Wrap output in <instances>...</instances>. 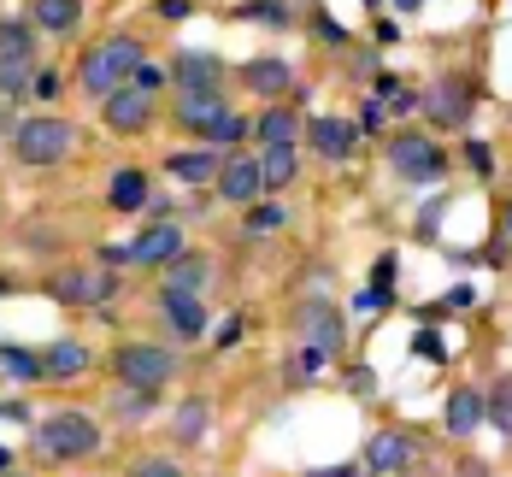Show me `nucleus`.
Masks as SVG:
<instances>
[{
    "label": "nucleus",
    "instance_id": "f257e3e1",
    "mask_svg": "<svg viewBox=\"0 0 512 477\" xmlns=\"http://www.w3.org/2000/svg\"><path fill=\"white\" fill-rule=\"evenodd\" d=\"M142 65H148V48H142L136 36H106V42H95V48L77 59V83H83V95L106 101L112 89L136 83Z\"/></svg>",
    "mask_w": 512,
    "mask_h": 477
},
{
    "label": "nucleus",
    "instance_id": "f03ea898",
    "mask_svg": "<svg viewBox=\"0 0 512 477\" xmlns=\"http://www.w3.org/2000/svg\"><path fill=\"white\" fill-rule=\"evenodd\" d=\"M30 448H36L42 460H53V466L89 460V454H101V424L89 419V413H77V407H65V413L36 419V430H30Z\"/></svg>",
    "mask_w": 512,
    "mask_h": 477
},
{
    "label": "nucleus",
    "instance_id": "7ed1b4c3",
    "mask_svg": "<svg viewBox=\"0 0 512 477\" xmlns=\"http://www.w3.org/2000/svg\"><path fill=\"white\" fill-rule=\"evenodd\" d=\"M77 148V130L65 124V118H24L18 130H12V154L24 159V165H59V159H71Z\"/></svg>",
    "mask_w": 512,
    "mask_h": 477
},
{
    "label": "nucleus",
    "instance_id": "20e7f679",
    "mask_svg": "<svg viewBox=\"0 0 512 477\" xmlns=\"http://www.w3.org/2000/svg\"><path fill=\"white\" fill-rule=\"evenodd\" d=\"M112 377H118L124 389H159V383L177 377V354L159 348V342H124V348L112 354Z\"/></svg>",
    "mask_w": 512,
    "mask_h": 477
},
{
    "label": "nucleus",
    "instance_id": "39448f33",
    "mask_svg": "<svg viewBox=\"0 0 512 477\" xmlns=\"http://www.w3.org/2000/svg\"><path fill=\"white\" fill-rule=\"evenodd\" d=\"M42 289L59 307H106L118 295V277L112 271H89V265H65V271H53Z\"/></svg>",
    "mask_w": 512,
    "mask_h": 477
},
{
    "label": "nucleus",
    "instance_id": "423d86ee",
    "mask_svg": "<svg viewBox=\"0 0 512 477\" xmlns=\"http://www.w3.org/2000/svg\"><path fill=\"white\" fill-rule=\"evenodd\" d=\"M295 336L307 342V348H318V354H330V360H342V348H348V324H342V313L330 307V301H301L295 307Z\"/></svg>",
    "mask_w": 512,
    "mask_h": 477
},
{
    "label": "nucleus",
    "instance_id": "0eeeda50",
    "mask_svg": "<svg viewBox=\"0 0 512 477\" xmlns=\"http://www.w3.org/2000/svg\"><path fill=\"white\" fill-rule=\"evenodd\" d=\"M471 106H477V89H471L465 77H442V83H430V89L418 95V112H424L436 130H465Z\"/></svg>",
    "mask_w": 512,
    "mask_h": 477
},
{
    "label": "nucleus",
    "instance_id": "6e6552de",
    "mask_svg": "<svg viewBox=\"0 0 512 477\" xmlns=\"http://www.w3.org/2000/svg\"><path fill=\"white\" fill-rule=\"evenodd\" d=\"M389 165H395L401 177H412V183H436V177L448 171L442 148H436L430 136H418V130H401V136L389 142Z\"/></svg>",
    "mask_w": 512,
    "mask_h": 477
},
{
    "label": "nucleus",
    "instance_id": "1a4fd4ad",
    "mask_svg": "<svg viewBox=\"0 0 512 477\" xmlns=\"http://www.w3.org/2000/svg\"><path fill=\"white\" fill-rule=\"evenodd\" d=\"M101 118H106V130H118V136H142L154 124V95L142 83H124V89H112L101 101Z\"/></svg>",
    "mask_w": 512,
    "mask_h": 477
},
{
    "label": "nucleus",
    "instance_id": "9d476101",
    "mask_svg": "<svg viewBox=\"0 0 512 477\" xmlns=\"http://www.w3.org/2000/svg\"><path fill=\"white\" fill-rule=\"evenodd\" d=\"M412 460H418V442H412L407 430H377L371 442H365V477H401L412 472Z\"/></svg>",
    "mask_w": 512,
    "mask_h": 477
},
{
    "label": "nucleus",
    "instance_id": "9b49d317",
    "mask_svg": "<svg viewBox=\"0 0 512 477\" xmlns=\"http://www.w3.org/2000/svg\"><path fill=\"white\" fill-rule=\"evenodd\" d=\"M218 195L230 201V207H254L259 195H265V165L248 154H230L218 165Z\"/></svg>",
    "mask_w": 512,
    "mask_h": 477
},
{
    "label": "nucleus",
    "instance_id": "f8f14e48",
    "mask_svg": "<svg viewBox=\"0 0 512 477\" xmlns=\"http://www.w3.org/2000/svg\"><path fill=\"white\" fill-rule=\"evenodd\" d=\"M307 142L318 148V159H330V165H348L359 148V130L348 118H312L307 124Z\"/></svg>",
    "mask_w": 512,
    "mask_h": 477
},
{
    "label": "nucleus",
    "instance_id": "ddd939ff",
    "mask_svg": "<svg viewBox=\"0 0 512 477\" xmlns=\"http://www.w3.org/2000/svg\"><path fill=\"white\" fill-rule=\"evenodd\" d=\"M95 366V354L83 348V342H71V336H59L42 348V383H71V377H89Z\"/></svg>",
    "mask_w": 512,
    "mask_h": 477
},
{
    "label": "nucleus",
    "instance_id": "4468645a",
    "mask_svg": "<svg viewBox=\"0 0 512 477\" xmlns=\"http://www.w3.org/2000/svg\"><path fill=\"white\" fill-rule=\"evenodd\" d=\"M159 307H165V324L177 342H201L206 336V307L201 295H177V289H159Z\"/></svg>",
    "mask_w": 512,
    "mask_h": 477
},
{
    "label": "nucleus",
    "instance_id": "2eb2a0df",
    "mask_svg": "<svg viewBox=\"0 0 512 477\" xmlns=\"http://www.w3.org/2000/svg\"><path fill=\"white\" fill-rule=\"evenodd\" d=\"M171 112H177V124H183V130L206 136V130L230 112V101H224V95H212V89H183V95L171 101Z\"/></svg>",
    "mask_w": 512,
    "mask_h": 477
},
{
    "label": "nucleus",
    "instance_id": "dca6fc26",
    "mask_svg": "<svg viewBox=\"0 0 512 477\" xmlns=\"http://www.w3.org/2000/svg\"><path fill=\"white\" fill-rule=\"evenodd\" d=\"M171 77H177V89H212V95H224V77H230V65H224L218 53H177Z\"/></svg>",
    "mask_w": 512,
    "mask_h": 477
},
{
    "label": "nucleus",
    "instance_id": "f3484780",
    "mask_svg": "<svg viewBox=\"0 0 512 477\" xmlns=\"http://www.w3.org/2000/svg\"><path fill=\"white\" fill-rule=\"evenodd\" d=\"M177 254H183V230L177 224H148L130 242V265H171Z\"/></svg>",
    "mask_w": 512,
    "mask_h": 477
},
{
    "label": "nucleus",
    "instance_id": "a211bd4d",
    "mask_svg": "<svg viewBox=\"0 0 512 477\" xmlns=\"http://www.w3.org/2000/svg\"><path fill=\"white\" fill-rule=\"evenodd\" d=\"M165 271V289H177V295H201L206 283H212V260L195 254V248H183L171 265H159Z\"/></svg>",
    "mask_w": 512,
    "mask_h": 477
},
{
    "label": "nucleus",
    "instance_id": "6ab92c4d",
    "mask_svg": "<svg viewBox=\"0 0 512 477\" xmlns=\"http://www.w3.org/2000/svg\"><path fill=\"white\" fill-rule=\"evenodd\" d=\"M483 419H489V395H477L471 383L448 395V413H442V424H448V436H471V430H477Z\"/></svg>",
    "mask_w": 512,
    "mask_h": 477
},
{
    "label": "nucleus",
    "instance_id": "aec40b11",
    "mask_svg": "<svg viewBox=\"0 0 512 477\" xmlns=\"http://www.w3.org/2000/svg\"><path fill=\"white\" fill-rule=\"evenodd\" d=\"M106 207L112 212H142L148 207V171H136V165L112 171V183H106Z\"/></svg>",
    "mask_w": 512,
    "mask_h": 477
},
{
    "label": "nucleus",
    "instance_id": "412c9836",
    "mask_svg": "<svg viewBox=\"0 0 512 477\" xmlns=\"http://www.w3.org/2000/svg\"><path fill=\"white\" fill-rule=\"evenodd\" d=\"M254 130H259L265 148H295V136H301V112H295V101L265 106V118H259Z\"/></svg>",
    "mask_w": 512,
    "mask_h": 477
},
{
    "label": "nucleus",
    "instance_id": "4be33fe9",
    "mask_svg": "<svg viewBox=\"0 0 512 477\" xmlns=\"http://www.w3.org/2000/svg\"><path fill=\"white\" fill-rule=\"evenodd\" d=\"M242 83H248L254 95H265V101H277V95H289L295 77H289L283 59H248V65H242Z\"/></svg>",
    "mask_w": 512,
    "mask_h": 477
},
{
    "label": "nucleus",
    "instance_id": "5701e85b",
    "mask_svg": "<svg viewBox=\"0 0 512 477\" xmlns=\"http://www.w3.org/2000/svg\"><path fill=\"white\" fill-rule=\"evenodd\" d=\"M218 165H224V159L212 154V148H189V154L165 159V171H171L177 183H195V189H201V183H218Z\"/></svg>",
    "mask_w": 512,
    "mask_h": 477
},
{
    "label": "nucleus",
    "instance_id": "b1692460",
    "mask_svg": "<svg viewBox=\"0 0 512 477\" xmlns=\"http://www.w3.org/2000/svg\"><path fill=\"white\" fill-rule=\"evenodd\" d=\"M77 18H83V0H36L30 6V24L36 30H53V36L77 30Z\"/></svg>",
    "mask_w": 512,
    "mask_h": 477
},
{
    "label": "nucleus",
    "instance_id": "393cba45",
    "mask_svg": "<svg viewBox=\"0 0 512 477\" xmlns=\"http://www.w3.org/2000/svg\"><path fill=\"white\" fill-rule=\"evenodd\" d=\"M206 424H212V401H201V395H195V401H183V407L171 413V436H177L183 448H195V442L206 436Z\"/></svg>",
    "mask_w": 512,
    "mask_h": 477
},
{
    "label": "nucleus",
    "instance_id": "a878e982",
    "mask_svg": "<svg viewBox=\"0 0 512 477\" xmlns=\"http://www.w3.org/2000/svg\"><path fill=\"white\" fill-rule=\"evenodd\" d=\"M0 59H36V24L30 18H0Z\"/></svg>",
    "mask_w": 512,
    "mask_h": 477
},
{
    "label": "nucleus",
    "instance_id": "bb28decb",
    "mask_svg": "<svg viewBox=\"0 0 512 477\" xmlns=\"http://www.w3.org/2000/svg\"><path fill=\"white\" fill-rule=\"evenodd\" d=\"M36 83V59H0V101H24Z\"/></svg>",
    "mask_w": 512,
    "mask_h": 477
},
{
    "label": "nucleus",
    "instance_id": "cd10ccee",
    "mask_svg": "<svg viewBox=\"0 0 512 477\" xmlns=\"http://www.w3.org/2000/svg\"><path fill=\"white\" fill-rule=\"evenodd\" d=\"M0 371H6L12 383H42V354H30V348H0Z\"/></svg>",
    "mask_w": 512,
    "mask_h": 477
},
{
    "label": "nucleus",
    "instance_id": "c85d7f7f",
    "mask_svg": "<svg viewBox=\"0 0 512 477\" xmlns=\"http://www.w3.org/2000/svg\"><path fill=\"white\" fill-rule=\"evenodd\" d=\"M324 366H336V360H330V354H318V348H307V342H301V348L289 354V383H318V377H324Z\"/></svg>",
    "mask_w": 512,
    "mask_h": 477
},
{
    "label": "nucleus",
    "instance_id": "c756f323",
    "mask_svg": "<svg viewBox=\"0 0 512 477\" xmlns=\"http://www.w3.org/2000/svg\"><path fill=\"white\" fill-rule=\"evenodd\" d=\"M483 424H495V430L512 442V377H501V383L489 389V419Z\"/></svg>",
    "mask_w": 512,
    "mask_h": 477
},
{
    "label": "nucleus",
    "instance_id": "7c9ffc66",
    "mask_svg": "<svg viewBox=\"0 0 512 477\" xmlns=\"http://www.w3.org/2000/svg\"><path fill=\"white\" fill-rule=\"evenodd\" d=\"M265 189H283L289 177H295V148H265Z\"/></svg>",
    "mask_w": 512,
    "mask_h": 477
},
{
    "label": "nucleus",
    "instance_id": "2f4dec72",
    "mask_svg": "<svg viewBox=\"0 0 512 477\" xmlns=\"http://www.w3.org/2000/svg\"><path fill=\"white\" fill-rule=\"evenodd\" d=\"M112 413H118V419H148V413H154V389H124V383H118Z\"/></svg>",
    "mask_w": 512,
    "mask_h": 477
},
{
    "label": "nucleus",
    "instance_id": "473e14b6",
    "mask_svg": "<svg viewBox=\"0 0 512 477\" xmlns=\"http://www.w3.org/2000/svg\"><path fill=\"white\" fill-rule=\"evenodd\" d=\"M124 477H189L177 460H165V454H136L130 466H124Z\"/></svg>",
    "mask_w": 512,
    "mask_h": 477
},
{
    "label": "nucleus",
    "instance_id": "72a5a7b5",
    "mask_svg": "<svg viewBox=\"0 0 512 477\" xmlns=\"http://www.w3.org/2000/svg\"><path fill=\"white\" fill-rule=\"evenodd\" d=\"M242 136H248V118H236V112H224V118H218V124L206 130L201 142H212V148H230V142H242Z\"/></svg>",
    "mask_w": 512,
    "mask_h": 477
},
{
    "label": "nucleus",
    "instance_id": "f704fd0d",
    "mask_svg": "<svg viewBox=\"0 0 512 477\" xmlns=\"http://www.w3.org/2000/svg\"><path fill=\"white\" fill-rule=\"evenodd\" d=\"M265 230H283V207L277 201H254L248 207V236H265Z\"/></svg>",
    "mask_w": 512,
    "mask_h": 477
},
{
    "label": "nucleus",
    "instance_id": "c9c22d12",
    "mask_svg": "<svg viewBox=\"0 0 512 477\" xmlns=\"http://www.w3.org/2000/svg\"><path fill=\"white\" fill-rule=\"evenodd\" d=\"M242 18H259V24H289V6L283 0H248V6H236Z\"/></svg>",
    "mask_w": 512,
    "mask_h": 477
},
{
    "label": "nucleus",
    "instance_id": "e433bc0d",
    "mask_svg": "<svg viewBox=\"0 0 512 477\" xmlns=\"http://www.w3.org/2000/svg\"><path fill=\"white\" fill-rule=\"evenodd\" d=\"M389 301H395V289H389V283H371V289L359 295V307H365V313H383Z\"/></svg>",
    "mask_w": 512,
    "mask_h": 477
},
{
    "label": "nucleus",
    "instance_id": "4c0bfd02",
    "mask_svg": "<svg viewBox=\"0 0 512 477\" xmlns=\"http://www.w3.org/2000/svg\"><path fill=\"white\" fill-rule=\"evenodd\" d=\"M412 354H424V360H448L442 336H430V330H418V336H412Z\"/></svg>",
    "mask_w": 512,
    "mask_h": 477
},
{
    "label": "nucleus",
    "instance_id": "58836bf2",
    "mask_svg": "<svg viewBox=\"0 0 512 477\" xmlns=\"http://www.w3.org/2000/svg\"><path fill=\"white\" fill-rule=\"evenodd\" d=\"M30 95H36V101H53V95H59V77H53V71H36V83H30Z\"/></svg>",
    "mask_w": 512,
    "mask_h": 477
},
{
    "label": "nucleus",
    "instance_id": "ea45409f",
    "mask_svg": "<svg viewBox=\"0 0 512 477\" xmlns=\"http://www.w3.org/2000/svg\"><path fill=\"white\" fill-rule=\"evenodd\" d=\"M348 389H354V395H371V389H377V377L359 366V371H348Z\"/></svg>",
    "mask_w": 512,
    "mask_h": 477
},
{
    "label": "nucleus",
    "instance_id": "a19ab883",
    "mask_svg": "<svg viewBox=\"0 0 512 477\" xmlns=\"http://www.w3.org/2000/svg\"><path fill=\"white\" fill-rule=\"evenodd\" d=\"M195 12V0H159V18H189Z\"/></svg>",
    "mask_w": 512,
    "mask_h": 477
},
{
    "label": "nucleus",
    "instance_id": "79ce46f5",
    "mask_svg": "<svg viewBox=\"0 0 512 477\" xmlns=\"http://www.w3.org/2000/svg\"><path fill=\"white\" fill-rule=\"evenodd\" d=\"M136 83H142V89H148V95H154L159 83H165V71H159V65H142V71H136Z\"/></svg>",
    "mask_w": 512,
    "mask_h": 477
},
{
    "label": "nucleus",
    "instance_id": "37998d69",
    "mask_svg": "<svg viewBox=\"0 0 512 477\" xmlns=\"http://www.w3.org/2000/svg\"><path fill=\"white\" fill-rule=\"evenodd\" d=\"M218 342L230 348V342H242V318H224V330H218Z\"/></svg>",
    "mask_w": 512,
    "mask_h": 477
},
{
    "label": "nucleus",
    "instance_id": "c03bdc74",
    "mask_svg": "<svg viewBox=\"0 0 512 477\" xmlns=\"http://www.w3.org/2000/svg\"><path fill=\"white\" fill-rule=\"evenodd\" d=\"M307 477H365V466H324V472H307Z\"/></svg>",
    "mask_w": 512,
    "mask_h": 477
},
{
    "label": "nucleus",
    "instance_id": "a18cd8bd",
    "mask_svg": "<svg viewBox=\"0 0 512 477\" xmlns=\"http://www.w3.org/2000/svg\"><path fill=\"white\" fill-rule=\"evenodd\" d=\"M471 301H477V289H471V283H465V289H448V307H471Z\"/></svg>",
    "mask_w": 512,
    "mask_h": 477
},
{
    "label": "nucleus",
    "instance_id": "49530a36",
    "mask_svg": "<svg viewBox=\"0 0 512 477\" xmlns=\"http://www.w3.org/2000/svg\"><path fill=\"white\" fill-rule=\"evenodd\" d=\"M395 6H401V12H418V6H424V0H395Z\"/></svg>",
    "mask_w": 512,
    "mask_h": 477
},
{
    "label": "nucleus",
    "instance_id": "de8ad7c7",
    "mask_svg": "<svg viewBox=\"0 0 512 477\" xmlns=\"http://www.w3.org/2000/svg\"><path fill=\"white\" fill-rule=\"evenodd\" d=\"M6 466H12V454H6V448H0V472H6Z\"/></svg>",
    "mask_w": 512,
    "mask_h": 477
},
{
    "label": "nucleus",
    "instance_id": "09e8293b",
    "mask_svg": "<svg viewBox=\"0 0 512 477\" xmlns=\"http://www.w3.org/2000/svg\"><path fill=\"white\" fill-rule=\"evenodd\" d=\"M0 295H12V283H6V277H0Z\"/></svg>",
    "mask_w": 512,
    "mask_h": 477
},
{
    "label": "nucleus",
    "instance_id": "8fccbe9b",
    "mask_svg": "<svg viewBox=\"0 0 512 477\" xmlns=\"http://www.w3.org/2000/svg\"><path fill=\"white\" fill-rule=\"evenodd\" d=\"M6 477H24V472H6Z\"/></svg>",
    "mask_w": 512,
    "mask_h": 477
}]
</instances>
